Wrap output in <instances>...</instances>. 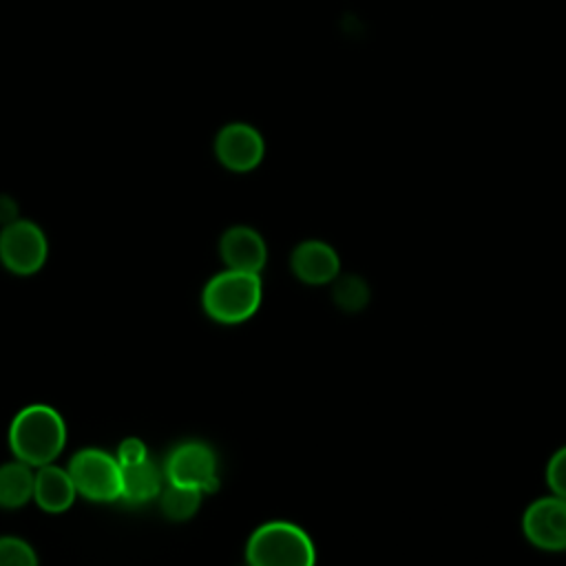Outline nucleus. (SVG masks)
I'll list each match as a JSON object with an SVG mask.
<instances>
[{"label": "nucleus", "instance_id": "nucleus-15", "mask_svg": "<svg viewBox=\"0 0 566 566\" xmlns=\"http://www.w3.org/2000/svg\"><path fill=\"white\" fill-rule=\"evenodd\" d=\"M201 493L195 486H184V484H172L161 493V511L168 520L181 522L188 520L197 513L201 504Z\"/></svg>", "mask_w": 566, "mask_h": 566}, {"label": "nucleus", "instance_id": "nucleus-6", "mask_svg": "<svg viewBox=\"0 0 566 566\" xmlns=\"http://www.w3.org/2000/svg\"><path fill=\"white\" fill-rule=\"evenodd\" d=\"M46 237L31 221L15 219L0 232V261L15 274L38 272L46 261Z\"/></svg>", "mask_w": 566, "mask_h": 566}, {"label": "nucleus", "instance_id": "nucleus-5", "mask_svg": "<svg viewBox=\"0 0 566 566\" xmlns=\"http://www.w3.org/2000/svg\"><path fill=\"white\" fill-rule=\"evenodd\" d=\"M522 533L544 553H566V497L551 493L533 500L522 515Z\"/></svg>", "mask_w": 566, "mask_h": 566}, {"label": "nucleus", "instance_id": "nucleus-12", "mask_svg": "<svg viewBox=\"0 0 566 566\" xmlns=\"http://www.w3.org/2000/svg\"><path fill=\"white\" fill-rule=\"evenodd\" d=\"M161 491V475L150 460L122 467V495L126 504L139 506Z\"/></svg>", "mask_w": 566, "mask_h": 566}, {"label": "nucleus", "instance_id": "nucleus-16", "mask_svg": "<svg viewBox=\"0 0 566 566\" xmlns=\"http://www.w3.org/2000/svg\"><path fill=\"white\" fill-rule=\"evenodd\" d=\"M33 548L18 537H0V566H35Z\"/></svg>", "mask_w": 566, "mask_h": 566}, {"label": "nucleus", "instance_id": "nucleus-3", "mask_svg": "<svg viewBox=\"0 0 566 566\" xmlns=\"http://www.w3.org/2000/svg\"><path fill=\"white\" fill-rule=\"evenodd\" d=\"M254 566H307L314 564L312 539L290 522H268L259 526L245 548Z\"/></svg>", "mask_w": 566, "mask_h": 566}, {"label": "nucleus", "instance_id": "nucleus-19", "mask_svg": "<svg viewBox=\"0 0 566 566\" xmlns=\"http://www.w3.org/2000/svg\"><path fill=\"white\" fill-rule=\"evenodd\" d=\"M18 219V203L7 197V195H0V223L7 226V223H13Z\"/></svg>", "mask_w": 566, "mask_h": 566}, {"label": "nucleus", "instance_id": "nucleus-1", "mask_svg": "<svg viewBox=\"0 0 566 566\" xmlns=\"http://www.w3.org/2000/svg\"><path fill=\"white\" fill-rule=\"evenodd\" d=\"M66 440L62 416L46 405L24 407L9 427V444L18 460L42 467L53 462Z\"/></svg>", "mask_w": 566, "mask_h": 566}, {"label": "nucleus", "instance_id": "nucleus-4", "mask_svg": "<svg viewBox=\"0 0 566 566\" xmlns=\"http://www.w3.org/2000/svg\"><path fill=\"white\" fill-rule=\"evenodd\" d=\"M69 473L80 495L95 502H113L122 495V464L99 449H84L73 455Z\"/></svg>", "mask_w": 566, "mask_h": 566}, {"label": "nucleus", "instance_id": "nucleus-14", "mask_svg": "<svg viewBox=\"0 0 566 566\" xmlns=\"http://www.w3.org/2000/svg\"><path fill=\"white\" fill-rule=\"evenodd\" d=\"M332 298L343 312H360L367 307L371 298V290L367 281L358 274H343L334 279Z\"/></svg>", "mask_w": 566, "mask_h": 566}, {"label": "nucleus", "instance_id": "nucleus-10", "mask_svg": "<svg viewBox=\"0 0 566 566\" xmlns=\"http://www.w3.org/2000/svg\"><path fill=\"white\" fill-rule=\"evenodd\" d=\"M219 252L228 268L243 270V272H256V274L265 265V256H268L261 234L245 226L226 230V234L221 237V243H219Z\"/></svg>", "mask_w": 566, "mask_h": 566}, {"label": "nucleus", "instance_id": "nucleus-18", "mask_svg": "<svg viewBox=\"0 0 566 566\" xmlns=\"http://www.w3.org/2000/svg\"><path fill=\"white\" fill-rule=\"evenodd\" d=\"M117 460L122 467H128V464H137V462H144L148 460V451H146V444L139 440V438H126L119 449H117Z\"/></svg>", "mask_w": 566, "mask_h": 566}, {"label": "nucleus", "instance_id": "nucleus-2", "mask_svg": "<svg viewBox=\"0 0 566 566\" xmlns=\"http://www.w3.org/2000/svg\"><path fill=\"white\" fill-rule=\"evenodd\" d=\"M201 301L210 318L219 323H241L261 305L259 274L228 268L208 281Z\"/></svg>", "mask_w": 566, "mask_h": 566}, {"label": "nucleus", "instance_id": "nucleus-9", "mask_svg": "<svg viewBox=\"0 0 566 566\" xmlns=\"http://www.w3.org/2000/svg\"><path fill=\"white\" fill-rule=\"evenodd\" d=\"M292 270L307 285L332 283L340 272L336 250L323 241H303L292 252Z\"/></svg>", "mask_w": 566, "mask_h": 566}, {"label": "nucleus", "instance_id": "nucleus-17", "mask_svg": "<svg viewBox=\"0 0 566 566\" xmlns=\"http://www.w3.org/2000/svg\"><path fill=\"white\" fill-rule=\"evenodd\" d=\"M546 486L551 493L566 497V444L559 447L546 464Z\"/></svg>", "mask_w": 566, "mask_h": 566}, {"label": "nucleus", "instance_id": "nucleus-7", "mask_svg": "<svg viewBox=\"0 0 566 566\" xmlns=\"http://www.w3.org/2000/svg\"><path fill=\"white\" fill-rule=\"evenodd\" d=\"M166 473L172 484L195 486L203 493L219 489L217 458L203 442H184L175 447L166 462Z\"/></svg>", "mask_w": 566, "mask_h": 566}, {"label": "nucleus", "instance_id": "nucleus-13", "mask_svg": "<svg viewBox=\"0 0 566 566\" xmlns=\"http://www.w3.org/2000/svg\"><path fill=\"white\" fill-rule=\"evenodd\" d=\"M31 464L18 460L0 467V506L18 509L33 497L35 475L29 469Z\"/></svg>", "mask_w": 566, "mask_h": 566}, {"label": "nucleus", "instance_id": "nucleus-8", "mask_svg": "<svg viewBox=\"0 0 566 566\" xmlns=\"http://www.w3.org/2000/svg\"><path fill=\"white\" fill-rule=\"evenodd\" d=\"M263 137L248 124H228L219 130L214 153L219 161L237 172L252 170L263 159Z\"/></svg>", "mask_w": 566, "mask_h": 566}, {"label": "nucleus", "instance_id": "nucleus-11", "mask_svg": "<svg viewBox=\"0 0 566 566\" xmlns=\"http://www.w3.org/2000/svg\"><path fill=\"white\" fill-rule=\"evenodd\" d=\"M75 482L69 473V469H60L49 464H42L35 473V489L33 497L46 513H62L66 511L75 500Z\"/></svg>", "mask_w": 566, "mask_h": 566}]
</instances>
